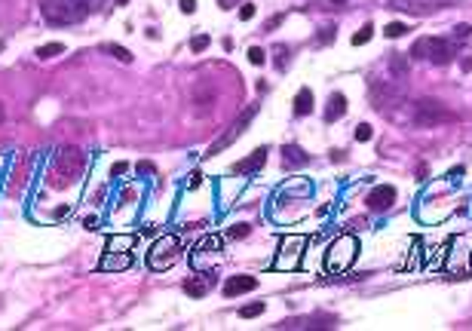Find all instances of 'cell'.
<instances>
[{
  "mask_svg": "<svg viewBox=\"0 0 472 331\" xmlns=\"http://www.w3.org/2000/svg\"><path fill=\"white\" fill-rule=\"evenodd\" d=\"M83 166H86V154L74 144H65V148L55 150L53 169H49V184L53 188H67L83 175Z\"/></svg>",
  "mask_w": 472,
  "mask_h": 331,
  "instance_id": "cell-1",
  "label": "cell"
},
{
  "mask_svg": "<svg viewBox=\"0 0 472 331\" xmlns=\"http://www.w3.org/2000/svg\"><path fill=\"white\" fill-rule=\"evenodd\" d=\"M89 0H40V15L49 25H74L89 15Z\"/></svg>",
  "mask_w": 472,
  "mask_h": 331,
  "instance_id": "cell-2",
  "label": "cell"
},
{
  "mask_svg": "<svg viewBox=\"0 0 472 331\" xmlns=\"http://www.w3.org/2000/svg\"><path fill=\"white\" fill-rule=\"evenodd\" d=\"M356 254H359V240L353 233H343L328 245L325 252V270L328 273H347V270L356 264Z\"/></svg>",
  "mask_w": 472,
  "mask_h": 331,
  "instance_id": "cell-3",
  "label": "cell"
},
{
  "mask_svg": "<svg viewBox=\"0 0 472 331\" xmlns=\"http://www.w3.org/2000/svg\"><path fill=\"white\" fill-rule=\"evenodd\" d=\"M178 258H181V240H178L175 233H163L154 245H150V252H148V267L154 270V273H159V270H169V267H172Z\"/></svg>",
  "mask_w": 472,
  "mask_h": 331,
  "instance_id": "cell-4",
  "label": "cell"
},
{
  "mask_svg": "<svg viewBox=\"0 0 472 331\" xmlns=\"http://www.w3.org/2000/svg\"><path fill=\"white\" fill-rule=\"evenodd\" d=\"M411 56L414 58H429L433 65H448L454 62L457 49H454L451 40H442V37H420L414 46H411Z\"/></svg>",
  "mask_w": 472,
  "mask_h": 331,
  "instance_id": "cell-5",
  "label": "cell"
},
{
  "mask_svg": "<svg viewBox=\"0 0 472 331\" xmlns=\"http://www.w3.org/2000/svg\"><path fill=\"white\" fill-rule=\"evenodd\" d=\"M303 249H307V236H301V233L282 236L280 254H276L273 267H276V270H298L301 261H303Z\"/></svg>",
  "mask_w": 472,
  "mask_h": 331,
  "instance_id": "cell-6",
  "label": "cell"
},
{
  "mask_svg": "<svg viewBox=\"0 0 472 331\" xmlns=\"http://www.w3.org/2000/svg\"><path fill=\"white\" fill-rule=\"evenodd\" d=\"M258 110H261V105H251V108H246V110H242V117H240V120H236V123L230 126V132H227V135H221V138H218V141L212 144V148L206 150V157H215V154H221L224 148H230V144H233L236 138H240L242 132H246V126H249L251 120H255V114H258Z\"/></svg>",
  "mask_w": 472,
  "mask_h": 331,
  "instance_id": "cell-7",
  "label": "cell"
},
{
  "mask_svg": "<svg viewBox=\"0 0 472 331\" xmlns=\"http://www.w3.org/2000/svg\"><path fill=\"white\" fill-rule=\"evenodd\" d=\"M414 120H417L420 126H435V123H448V120H454V114L442 105V101H429V98H424V101H417V114H414Z\"/></svg>",
  "mask_w": 472,
  "mask_h": 331,
  "instance_id": "cell-8",
  "label": "cell"
},
{
  "mask_svg": "<svg viewBox=\"0 0 472 331\" xmlns=\"http://www.w3.org/2000/svg\"><path fill=\"white\" fill-rule=\"evenodd\" d=\"M368 209H374V212H386V209H393V202H395V188L393 184H377L374 190L368 193Z\"/></svg>",
  "mask_w": 472,
  "mask_h": 331,
  "instance_id": "cell-9",
  "label": "cell"
},
{
  "mask_svg": "<svg viewBox=\"0 0 472 331\" xmlns=\"http://www.w3.org/2000/svg\"><path fill=\"white\" fill-rule=\"evenodd\" d=\"M264 163H267V148H258V150H251L246 160H240V163L233 166V172L236 175H251V172H258V169H264Z\"/></svg>",
  "mask_w": 472,
  "mask_h": 331,
  "instance_id": "cell-10",
  "label": "cell"
},
{
  "mask_svg": "<svg viewBox=\"0 0 472 331\" xmlns=\"http://www.w3.org/2000/svg\"><path fill=\"white\" fill-rule=\"evenodd\" d=\"M129 267H132L129 252H107L98 264V270H105V273H117V270H129Z\"/></svg>",
  "mask_w": 472,
  "mask_h": 331,
  "instance_id": "cell-11",
  "label": "cell"
},
{
  "mask_svg": "<svg viewBox=\"0 0 472 331\" xmlns=\"http://www.w3.org/2000/svg\"><path fill=\"white\" fill-rule=\"evenodd\" d=\"M255 288H258V279L255 276H233V279H227L224 294H227V298H236V294L255 292Z\"/></svg>",
  "mask_w": 472,
  "mask_h": 331,
  "instance_id": "cell-12",
  "label": "cell"
},
{
  "mask_svg": "<svg viewBox=\"0 0 472 331\" xmlns=\"http://www.w3.org/2000/svg\"><path fill=\"white\" fill-rule=\"evenodd\" d=\"M215 285V276H209V273H197V276H190L188 283H184V292L190 294V298H202V294H209V288Z\"/></svg>",
  "mask_w": 472,
  "mask_h": 331,
  "instance_id": "cell-13",
  "label": "cell"
},
{
  "mask_svg": "<svg viewBox=\"0 0 472 331\" xmlns=\"http://www.w3.org/2000/svg\"><path fill=\"white\" fill-rule=\"evenodd\" d=\"M343 114H347V96H343V92H332V96H328V108H325V120L334 123V120H341Z\"/></svg>",
  "mask_w": 472,
  "mask_h": 331,
  "instance_id": "cell-14",
  "label": "cell"
},
{
  "mask_svg": "<svg viewBox=\"0 0 472 331\" xmlns=\"http://www.w3.org/2000/svg\"><path fill=\"white\" fill-rule=\"evenodd\" d=\"M282 163L291 166V169H301V166L310 163V154H303L298 144H285V148H282Z\"/></svg>",
  "mask_w": 472,
  "mask_h": 331,
  "instance_id": "cell-15",
  "label": "cell"
},
{
  "mask_svg": "<svg viewBox=\"0 0 472 331\" xmlns=\"http://www.w3.org/2000/svg\"><path fill=\"white\" fill-rule=\"evenodd\" d=\"M307 114H313V92L303 86L298 96H294V117H307Z\"/></svg>",
  "mask_w": 472,
  "mask_h": 331,
  "instance_id": "cell-16",
  "label": "cell"
},
{
  "mask_svg": "<svg viewBox=\"0 0 472 331\" xmlns=\"http://www.w3.org/2000/svg\"><path fill=\"white\" fill-rule=\"evenodd\" d=\"M193 105H199V110H209L215 108V92L206 86V83H199L197 89H193Z\"/></svg>",
  "mask_w": 472,
  "mask_h": 331,
  "instance_id": "cell-17",
  "label": "cell"
},
{
  "mask_svg": "<svg viewBox=\"0 0 472 331\" xmlns=\"http://www.w3.org/2000/svg\"><path fill=\"white\" fill-rule=\"evenodd\" d=\"M221 245H224V240L218 233H209V236H202V240L197 242V252L199 254H215V252H221Z\"/></svg>",
  "mask_w": 472,
  "mask_h": 331,
  "instance_id": "cell-18",
  "label": "cell"
},
{
  "mask_svg": "<svg viewBox=\"0 0 472 331\" xmlns=\"http://www.w3.org/2000/svg\"><path fill=\"white\" fill-rule=\"evenodd\" d=\"M135 242V236H114V240H107V252H129Z\"/></svg>",
  "mask_w": 472,
  "mask_h": 331,
  "instance_id": "cell-19",
  "label": "cell"
},
{
  "mask_svg": "<svg viewBox=\"0 0 472 331\" xmlns=\"http://www.w3.org/2000/svg\"><path fill=\"white\" fill-rule=\"evenodd\" d=\"M105 53H111L117 62H123V65H129L132 62V53L126 46H117V44H105Z\"/></svg>",
  "mask_w": 472,
  "mask_h": 331,
  "instance_id": "cell-20",
  "label": "cell"
},
{
  "mask_svg": "<svg viewBox=\"0 0 472 331\" xmlns=\"http://www.w3.org/2000/svg\"><path fill=\"white\" fill-rule=\"evenodd\" d=\"M65 53V44H44V46H37V58H55V56H62Z\"/></svg>",
  "mask_w": 472,
  "mask_h": 331,
  "instance_id": "cell-21",
  "label": "cell"
},
{
  "mask_svg": "<svg viewBox=\"0 0 472 331\" xmlns=\"http://www.w3.org/2000/svg\"><path fill=\"white\" fill-rule=\"evenodd\" d=\"M371 37H374V25H362V31L353 34V46H365Z\"/></svg>",
  "mask_w": 472,
  "mask_h": 331,
  "instance_id": "cell-22",
  "label": "cell"
},
{
  "mask_svg": "<svg viewBox=\"0 0 472 331\" xmlns=\"http://www.w3.org/2000/svg\"><path fill=\"white\" fill-rule=\"evenodd\" d=\"M264 313V301H255V304H246V307L240 310V316L242 319H255V316H261Z\"/></svg>",
  "mask_w": 472,
  "mask_h": 331,
  "instance_id": "cell-23",
  "label": "cell"
},
{
  "mask_svg": "<svg viewBox=\"0 0 472 331\" xmlns=\"http://www.w3.org/2000/svg\"><path fill=\"white\" fill-rule=\"evenodd\" d=\"M445 252H448V242H445V245H438V249H435V252L426 258V264H429V267H442V261H445Z\"/></svg>",
  "mask_w": 472,
  "mask_h": 331,
  "instance_id": "cell-24",
  "label": "cell"
},
{
  "mask_svg": "<svg viewBox=\"0 0 472 331\" xmlns=\"http://www.w3.org/2000/svg\"><path fill=\"white\" fill-rule=\"evenodd\" d=\"M249 231H251L249 224H233L230 231H227V236H230V240H246V236H249Z\"/></svg>",
  "mask_w": 472,
  "mask_h": 331,
  "instance_id": "cell-25",
  "label": "cell"
},
{
  "mask_svg": "<svg viewBox=\"0 0 472 331\" xmlns=\"http://www.w3.org/2000/svg\"><path fill=\"white\" fill-rule=\"evenodd\" d=\"M405 31H408V28H405L402 22H390V25H386V28H383V34H386V37H393V40H395V37H402Z\"/></svg>",
  "mask_w": 472,
  "mask_h": 331,
  "instance_id": "cell-26",
  "label": "cell"
},
{
  "mask_svg": "<svg viewBox=\"0 0 472 331\" xmlns=\"http://www.w3.org/2000/svg\"><path fill=\"white\" fill-rule=\"evenodd\" d=\"M353 135H356V141H371V135H374V129H371L368 123H359V126H356V132H353Z\"/></svg>",
  "mask_w": 472,
  "mask_h": 331,
  "instance_id": "cell-27",
  "label": "cell"
},
{
  "mask_svg": "<svg viewBox=\"0 0 472 331\" xmlns=\"http://www.w3.org/2000/svg\"><path fill=\"white\" fill-rule=\"evenodd\" d=\"M249 62H251V65H264V62H267V53H264L261 46H251V49H249Z\"/></svg>",
  "mask_w": 472,
  "mask_h": 331,
  "instance_id": "cell-28",
  "label": "cell"
},
{
  "mask_svg": "<svg viewBox=\"0 0 472 331\" xmlns=\"http://www.w3.org/2000/svg\"><path fill=\"white\" fill-rule=\"evenodd\" d=\"M206 46H209V34H197V37H193V44H190L193 53H202Z\"/></svg>",
  "mask_w": 472,
  "mask_h": 331,
  "instance_id": "cell-29",
  "label": "cell"
},
{
  "mask_svg": "<svg viewBox=\"0 0 472 331\" xmlns=\"http://www.w3.org/2000/svg\"><path fill=\"white\" fill-rule=\"evenodd\" d=\"M285 65H289V49L285 46H276V67L285 71Z\"/></svg>",
  "mask_w": 472,
  "mask_h": 331,
  "instance_id": "cell-30",
  "label": "cell"
},
{
  "mask_svg": "<svg viewBox=\"0 0 472 331\" xmlns=\"http://www.w3.org/2000/svg\"><path fill=\"white\" fill-rule=\"evenodd\" d=\"M240 19H242V22L255 19V4H242V10H240Z\"/></svg>",
  "mask_w": 472,
  "mask_h": 331,
  "instance_id": "cell-31",
  "label": "cell"
},
{
  "mask_svg": "<svg viewBox=\"0 0 472 331\" xmlns=\"http://www.w3.org/2000/svg\"><path fill=\"white\" fill-rule=\"evenodd\" d=\"M178 6H181V13H184V15L197 13V0H178Z\"/></svg>",
  "mask_w": 472,
  "mask_h": 331,
  "instance_id": "cell-32",
  "label": "cell"
},
{
  "mask_svg": "<svg viewBox=\"0 0 472 331\" xmlns=\"http://www.w3.org/2000/svg\"><path fill=\"white\" fill-rule=\"evenodd\" d=\"M334 28H322V34H319V44H328V40H334Z\"/></svg>",
  "mask_w": 472,
  "mask_h": 331,
  "instance_id": "cell-33",
  "label": "cell"
},
{
  "mask_svg": "<svg viewBox=\"0 0 472 331\" xmlns=\"http://www.w3.org/2000/svg\"><path fill=\"white\" fill-rule=\"evenodd\" d=\"M469 34H472L469 25H457V28H454V37H469Z\"/></svg>",
  "mask_w": 472,
  "mask_h": 331,
  "instance_id": "cell-34",
  "label": "cell"
},
{
  "mask_svg": "<svg viewBox=\"0 0 472 331\" xmlns=\"http://www.w3.org/2000/svg\"><path fill=\"white\" fill-rule=\"evenodd\" d=\"M199 184H202V175H199V172H193V175H190V181H188V188H190V190H197Z\"/></svg>",
  "mask_w": 472,
  "mask_h": 331,
  "instance_id": "cell-35",
  "label": "cell"
},
{
  "mask_svg": "<svg viewBox=\"0 0 472 331\" xmlns=\"http://www.w3.org/2000/svg\"><path fill=\"white\" fill-rule=\"evenodd\" d=\"M96 224H98L96 215H86V218H83V227H86V231H96Z\"/></svg>",
  "mask_w": 472,
  "mask_h": 331,
  "instance_id": "cell-36",
  "label": "cell"
},
{
  "mask_svg": "<svg viewBox=\"0 0 472 331\" xmlns=\"http://www.w3.org/2000/svg\"><path fill=\"white\" fill-rule=\"evenodd\" d=\"M280 22H282V15H273V19H267L264 31H273V28H276V25H280Z\"/></svg>",
  "mask_w": 472,
  "mask_h": 331,
  "instance_id": "cell-37",
  "label": "cell"
},
{
  "mask_svg": "<svg viewBox=\"0 0 472 331\" xmlns=\"http://www.w3.org/2000/svg\"><path fill=\"white\" fill-rule=\"evenodd\" d=\"M236 4H240V0H218V6H221V10H233Z\"/></svg>",
  "mask_w": 472,
  "mask_h": 331,
  "instance_id": "cell-38",
  "label": "cell"
},
{
  "mask_svg": "<svg viewBox=\"0 0 472 331\" xmlns=\"http://www.w3.org/2000/svg\"><path fill=\"white\" fill-rule=\"evenodd\" d=\"M126 169H129V166H126V163H114V169H111V175H123V172H126Z\"/></svg>",
  "mask_w": 472,
  "mask_h": 331,
  "instance_id": "cell-39",
  "label": "cell"
},
{
  "mask_svg": "<svg viewBox=\"0 0 472 331\" xmlns=\"http://www.w3.org/2000/svg\"><path fill=\"white\" fill-rule=\"evenodd\" d=\"M67 212H71V206H58V209L53 212V215H55V218H65V215H67Z\"/></svg>",
  "mask_w": 472,
  "mask_h": 331,
  "instance_id": "cell-40",
  "label": "cell"
},
{
  "mask_svg": "<svg viewBox=\"0 0 472 331\" xmlns=\"http://www.w3.org/2000/svg\"><path fill=\"white\" fill-rule=\"evenodd\" d=\"M0 123H4V105H0Z\"/></svg>",
  "mask_w": 472,
  "mask_h": 331,
  "instance_id": "cell-41",
  "label": "cell"
},
{
  "mask_svg": "<svg viewBox=\"0 0 472 331\" xmlns=\"http://www.w3.org/2000/svg\"><path fill=\"white\" fill-rule=\"evenodd\" d=\"M332 4H347V0H332Z\"/></svg>",
  "mask_w": 472,
  "mask_h": 331,
  "instance_id": "cell-42",
  "label": "cell"
},
{
  "mask_svg": "<svg viewBox=\"0 0 472 331\" xmlns=\"http://www.w3.org/2000/svg\"><path fill=\"white\" fill-rule=\"evenodd\" d=\"M0 53H4V40H0Z\"/></svg>",
  "mask_w": 472,
  "mask_h": 331,
  "instance_id": "cell-43",
  "label": "cell"
}]
</instances>
